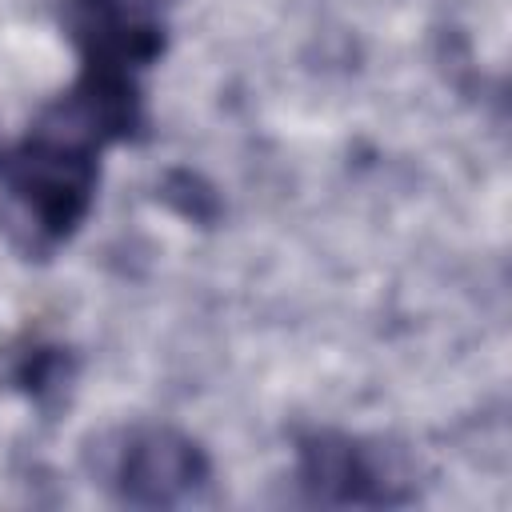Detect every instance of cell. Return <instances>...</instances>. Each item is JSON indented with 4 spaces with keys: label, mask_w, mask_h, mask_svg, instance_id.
<instances>
[{
    "label": "cell",
    "mask_w": 512,
    "mask_h": 512,
    "mask_svg": "<svg viewBox=\"0 0 512 512\" xmlns=\"http://www.w3.org/2000/svg\"><path fill=\"white\" fill-rule=\"evenodd\" d=\"M76 376V356L60 344H32L16 356L8 380L28 396V400H48V396H60Z\"/></svg>",
    "instance_id": "5"
},
{
    "label": "cell",
    "mask_w": 512,
    "mask_h": 512,
    "mask_svg": "<svg viewBox=\"0 0 512 512\" xmlns=\"http://www.w3.org/2000/svg\"><path fill=\"white\" fill-rule=\"evenodd\" d=\"M108 484L128 508H184L212 484V456L184 428L136 424L112 456Z\"/></svg>",
    "instance_id": "3"
},
{
    "label": "cell",
    "mask_w": 512,
    "mask_h": 512,
    "mask_svg": "<svg viewBox=\"0 0 512 512\" xmlns=\"http://www.w3.org/2000/svg\"><path fill=\"white\" fill-rule=\"evenodd\" d=\"M296 484L324 508H396L416 500L400 456L368 436L340 428L296 432Z\"/></svg>",
    "instance_id": "2"
},
{
    "label": "cell",
    "mask_w": 512,
    "mask_h": 512,
    "mask_svg": "<svg viewBox=\"0 0 512 512\" xmlns=\"http://www.w3.org/2000/svg\"><path fill=\"white\" fill-rule=\"evenodd\" d=\"M64 32L80 64L140 76L164 56L168 28L152 0H64Z\"/></svg>",
    "instance_id": "4"
},
{
    "label": "cell",
    "mask_w": 512,
    "mask_h": 512,
    "mask_svg": "<svg viewBox=\"0 0 512 512\" xmlns=\"http://www.w3.org/2000/svg\"><path fill=\"white\" fill-rule=\"evenodd\" d=\"M0 156H4V148H0Z\"/></svg>",
    "instance_id": "6"
},
{
    "label": "cell",
    "mask_w": 512,
    "mask_h": 512,
    "mask_svg": "<svg viewBox=\"0 0 512 512\" xmlns=\"http://www.w3.org/2000/svg\"><path fill=\"white\" fill-rule=\"evenodd\" d=\"M96 184L100 152L32 120L0 156V232L20 256L44 260L80 232Z\"/></svg>",
    "instance_id": "1"
}]
</instances>
